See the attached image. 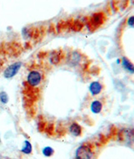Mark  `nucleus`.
<instances>
[{
  "label": "nucleus",
  "instance_id": "f8f14e48",
  "mask_svg": "<svg viewBox=\"0 0 134 159\" xmlns=\"http://www.w3.org/2000/svg\"><path fill=\"white\" fill-rule=\"evenodd\" d=\"M0 101L3 104H6V103H8V94L3 91V92H1L0 93Z\"/></svg>",
  "mask_w": 134,
  "mask_h": 159
},
{
  "label": "nucleus",
  "instance_id": "20e7f679",
  "mask_svg": "<svg viewBox=\"0 0 134 159\" xmlns=\"http://www.w3.org/2000/svg\"><path fill=\"white\" fill-rule=\"evenodd\" d=\"M119 139L127 144H134V130L123 129L119 133Z\"/></svg>",
  "mask_w": 134,
  "mask_h": 159
},
{
  "label": "nucleus",
  "instance_id": "0eeeda50",
  "mask_svg": "<svg viewBox=\"0 0 134 159\" xmlns=\"http://www.w3.org/2000/svg\"><path fill=\"white\" fill-rule=\"evenodd\" d=\"M104 20V17L102 15V14H96L92 16L91 19H90V23L92 26L95 27H98L99 25H101Z\"/></svg>",
  "mask_w": 134,
  "mask_h": 159
},
{
  "label": "nucleus",
  "instance_id": "423d86ee",
  "mask_svg": "<svg viewBox=\"0 0 134 159\" xmlns=\"http://www.w3.org/2000/svg\"><path fill=\"white\" fill-rule=\"evenodd\" d=\"M69 130H70V132H71V134L73 135L74 137H80V136L81 135V126H80L78 123H76V122H73V123L71 124V126H70V127H69Z\"/></svg>",
  "mask_w": 134,
  "mask_h": 159
},
{
  "label": "nucleus",
  "instance_id": "1a4fd4ad",
  "mask_svg": "<svg viewBox=\"0 0 134 159\" xmlns=\"http://www.w3.org/2000/svg\"><path fill=\"white\" fill-rule=\"evenodd\" d=\"M102 110V104L99 101H94L90 104V111L95 114H98Z\"/></svg>",
  "mask_w": 134,
  "mask_h": 159
},
{
  "label": "nucleus",
  "instance_id": "6e6552de",
  "mask_svg": "<svg viewBox=\"0 0 134 159\" xmlns=\"http://www.w3.org/2000/svg\"><path fill=\"white\" fill-rule=\"evenodd\" d=\"M122 65L123 68L126 70H127L130 73H134V65L132 63L131 61H129L128 59L126 57H123L122 60Z\"/></svg>",
  "mask_w": 134,
  "mask_h": 159
},
{
  "label": "nucleus",
  "instance_id": "ddd939ff",
  "mask_svg": "<svg viewBox=\"0 0 134 159\" xmlns=\"http://www.w3.org/2000/svg\"><path fill=\"white\" fill-rule=\"evenodd\" d=\"M127 24L129 27L134 28V16H131L130 18H128L127 21Z\"/></svg>",
  "mask_w": 134,
  "mask_h": 159
},
{
  "label": "nucleus",
  "instance_id": "f03ea898",
  "mask_svg": "<svg viewBox=\"0 0 134 159\" xmlns=\"http://www.w3.org/2000/svg\"><path fill=\"white\" fill-rule=\"evenodd\" d=\"M41 80H42V75L40 72H39L38 70H31L28 74L27 80H26L28 85L31 87L38 86L40 84Z\"/></svg>",
  "mask_w": 134,
  "mask_h": 159
},
{
  "label": "nucleus",
  "instance_id": "9b49d317",
  "mask_svg": "<svg viewBox=\"0 0 134 159\" xmlns=\"http://www.w3.org/2000/svg\"><path fill=\"white\" fill-rule=\"evenodd\" d=\"M55 151H54V149L52 148H50V147H45V148H43V150H42V153L44 154L45 157H50L52 156L53 154H54Z\"/></svg>",
  "mask_w": 134,
  "mask_h": 159
},
{
  "label": "nucleus",
  "instance_id": "f257e3e1",
  "mask_svg": "<svg viewBox=\"0 0 134 159\" xmlns=\"http://www.w3.org/2000/svg\"><path fill=\"white\" fill-rule=\"evenodd\" d=\"M93 154L91 147L87 144H83L77 148L75 157L76 159H92Z\"/></svg>",
  "mask_w": 134,
  "mask_h": 159
},
{
  "label": "nucleus",
  "instance_id": "39448f33",
  "mask_svg": "<svg viewBox=\"0 0 134 159\" xmlns=\"http://www.w3.org/2000/svg\"><path fill=\"white\" fill-rule=\"evenodd\" d=\"M89 91L92 96H96L101 93V91H102V85L98 81H93L90 83V86H89Z\"/></svg>",
  "mask_w": 134,
  "mask_h": 159
},
{
  "label": "nucleus",
  "instance_id": "7ed1b4c3",
  "mask_svg": "<svg viewBox=\"0 0 134 159\" xmlns=\"http://www.w3.org/2000/svg\"><path fill=\"white\" fill-rule=\"evenodd\" d=\"M21 66H22L21 62H15V63L8 66L3 72V76L5 77L6 79H10L12 77H14L19 72Z\"/></svg>",
  "mask_w": 134,
  "mask_h": 159
},
{
  "label": "nucleus",
  "instance_id": "9d476101",
  "mask_svg": "<svg viewBox=\"0 0 134 159\" xmlns=\"http://www.w3.org/2000/svg\"><path fill=\"white\" fill-rule=\"evenodd\" d=\"M21 152L24 154H30L32 152V145L29 141H25L24 145H23L22 148H21Z\"/></svg>",
  "mask_w": 134,
  "mask_h": 159
}]
</instances>
